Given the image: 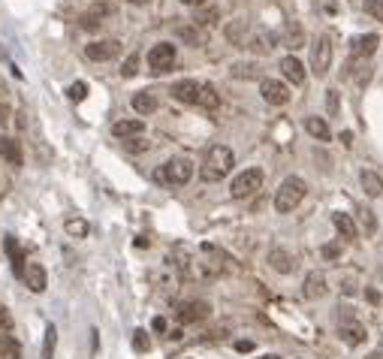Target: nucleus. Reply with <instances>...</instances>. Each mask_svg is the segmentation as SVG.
<instances>
[{
	"mask_svg": "<svg viewBox=\"0 0 383 359\" xmlns=\"http://www.w3.org/2000/svg\"><path fill=\"white\" fill-rule=\"evenodd\" d=\"M281 73H284L287 82H293V85H305V67H302L296 57H284L281 61Z\"/></svg>",
	"mask_w": 383,
	"mask_h": 359,
	"instance_id": "aec40b11",
	"label": "nucleus"
},
{
	"mask_svg": "<svg viewBox=\"0 0 383 359\" xmlns=\"http://www.w3.org/2000/svg\"><path fill=\"white\" fill-rule=\"evenodd\" d=\"M338 332H341V338H344V344H350V347L365 344V338H368V335H365V329H362V323L350 320V317H341Z\"/></svg>",
	"mask_w": 383,
	"mask_h": 359,
	"instance_id": "ddd939ff",
	"label": "nucleus"
},
{
	"mask_svg": "<svg viewBox=\"0 0 383 359\" xmlns=\"http://www.w3.org/2000/svg\"><path fill=\"white\" fill-rule=\"evenodd\" d=\"M151 326H154V332H163V329H166V320H163V317H154V323H151Z\"/></svg>",
	"mask_w": 383,
	"mask_h": 359,
	"instance_id": "37998d69",
	"label": "nucleus"
},
{
	"mask_svg": "<svg viewBox=\"0 0 383 359\" xmlns=\"http://www.w3.org/2000/svg\"><path fill=\"white\" fill-rule=\"evenodd\" d=\"M4 157L13 166H22V148H18L15 139H6V148H4Z\"/></svg>",
	"mask_w": 383,
	"mask_h": 359,
	"instance_id": "c756f323",
	"label": "nucleus"
},
{
	"mask_svg": "<svg viewBox=\"0 0 383 359\" xmlns=\"http://www.w3.org/2000/svg\"><path fill=\"white\" fill-rule=\"evenodd\" d=\"M0 332H13V314L0 305Z\"/></svg>",
	"mask_w": 383,
	"mask_h": 359,
	"instance_id": "4c0bfd02",
	"label": "nucleus"
},
{
	"mask_svg": "<svg viewBox=\"0 0 383 359\" xmlns=\"http://www.w3.org/2000/svg\"><path fill=\"white\" fill-rule=\"evenodd\" d=\"M124 148H127V151H133V154H139V151H148V139H142V136L124 139Z\"/></svg>",
	"mask_w": 383,
	"mask_h": 359,
	"instance_id": "f704fd0d",
	"label": "nucleus"
},
{
	"mask_svg": "<svg viewBox=\"0 0 383 359\" xmlns=\"http://www.w3.org/2000/svg\"><path fill=\"white\" fill-rule=\"evenodd\" d=\"M173 97L181 100V103L206 109V112H215V109L220 106V97L215 91V85L196 82V79H181V82H175L173 85Z\"/></svg>",
	"mask_w": 383,
	"mask_h": 359,
	"instance_id": "f257e3e1",
	"label": "nucleus"
},
{
	"mask_svg": "<svg viewBox=\"0 0 383 359\" xmlns=\"http://www.w3.org/2000/svg\"><path fill=\"white\" fill-rule=\"evenodd\" d=\"M121 55V43L118 39H97V43H88L85 46V57L88 61H97V64H103V61H112V57Z\"/></svg>",
	"mask_w": 383,
	"mask_h": 359,
	"instance_id": "6e6552de",
	"label": "nucleus"
},
{
	"mask_svg": "<svg viewBox=\"0 0 383 359\" xmlns=\"http://www.w3.org/2000/svg\"><path fill=\"white\" fill-rule=\"evenodd\" d=\"M245 48H250V52H254V55H269L271 48H275V34L260 31V34H254V36H248Z\"/></svg>",
	"mask_w": 383,
	"mask_h": 359,
	"instance_id": "dca6fc26",
	"label": "nucleus"
},
{
	"mask_svg": "<svg viewBox=\"0 0 383 359\" xmlns=\"http://www.w3.org/2000/svg\"><path fill=\"white\" fill-rule=\"evenodd\" d=\"M229 76H233V79H257V76H260V67L241 61V64H233V67H229Z\"/></svg>",
	"mask_w": 383,
	"mask_h": 359,
	"instance_id": "bb28decb",
	"label": "nucleus"
},
{
	"mask_svg": "<svg viewBox=\"0 0 383 359\" xmlns=\"http://www.w3.org/2000/svg\"><path fill=\"white\" fill-rule=\"evenodd\" d=\"M55 344H58V329L48 326L46 329V347H43V356L46 359H55Z\"/></svg>",
	"mask_w": 383,
	"mask_h": 359,
	"instance_id": "2f4dec72",
	"label": "nucleus"
},
{
	"mask_svg": "<svg viewBox=\"0 0 383 359\" xmlns=\"http://www.w3.org/2000/svg\"><path fill=\"white\" fill-rule=\"evenodd\" d=\"M88 97V85L85 82H73V85H69V100H76V103H79V100H85Z\"/></svg>",
	"mask_w": 383,
	"mask_h": 359,
	"instance_id": "e433bc0d",
	"label": "nucleus"
},
{
	"mask_svg": "<svg viewBox=\"0 0 383 359\" xmlns=\"http://www.w3.org/2000/svg\"><path fill=\"white\" fill-rule=\"evenodd\" d=\"M269 266L275 269V272H281V275H290L296 269L293 257H290V251H284V248H271V251H269Z\"/></svg>",
	"mask_w": 383,
	"mask_h": 359,
	"instance_id": "2eb2a0df",
	"label": "nucleus"
},
{
	"mask_svg": "<svg viewBox=\"0 0 383 359\" xmlns=\"http://www.w3.org/2000/svg\"><path fill=\"white\" fill-rule=\"evenodd\" d=\"M305 130L314 136V139H320V142H329V124L323 121V118H317V115H311V118H305Z\"/></svg>",
	"mask_w": 383,
	"mask_h": 359,
	"instance_id": "393cba45",
	"label": "nucleus"
},
{
	"mask_svg": "<svg viewBox=\"0 0 383 359\" xmlns=\"http://www.w3.org/2000/svg\"><path fill=\"white\" fill-rule=\"evenodd\" d=\"M4 148H6V136H0V157H4Z\"/></svg>",
	"mask_w": 383,
	"mask_h": 359,
	"instance_id": "de8ad7c7",
	"label": "nucleus"
},
{
	"mask_svg": "<svg viewBox=\"0 0 383 359\" xmlns=\"http://www.w3.org/2000/svg\"><path fill=\"white\" fill-rule=\"evenodd\" d=\"M260 359H281V356H275V353H266V356H260Z\"/></svg>",
	"mask_w": 383,
	"mask_h": 359,
	"instance_id": "09e8293b",
	"label": "nucleus"
},
{
	"mask_svg": "<svg viewBox=\"0 0 383 359\" xmlns=\"http://www.w3.org/2000/svg\"><path fill=\"white\" fill-rule=\"evenodd\" d=\"M305 191H308V184L302 182V178H296V175L284 178V182H281V187H278V194H275L278 215H290L293 208H299V203L305 199Z\"/></svg>",
	"mask_w": 383,
	"mask_h": 359,
	"instance_id": "7ed1b4c3",
	"label": "nucleus"
},
{
	"mask_svg": "<svg viewBox=\"0 0 383 359\" xmlns=\"http://www.w3.org/2000/svg\"><path fill=\"white\" fill-rule=\"evenodd\" d=\"M190 178H194V163H190L187 157H173L163 169H157L154 172V182L173 184V187H184Z\"/></svg>",
	"mask_w": 383,
	"mask_h": 359,
	"instance_id": "20e7f679",
	"label": "nucleus"
},
{
	"mask_svg": "<svg viewBox=\"0 0 383 359\" xmlns=\"http://www.w3.org/2000/svg\"><path fill=\"white\" fill-rule=\"evenodd\" d=\"M124 4H133V6H145V4H151V0H124Z\"/></svg>",
	"mask_w": 383,
	"mask_h": 359,
	"instance_id": "49530a36",
	"label": "nucleus"
},
{
	"mask_svg": "<svg viewBox=\"0 0 383 359\" xmlns=\"http://www.w3.org/2000/svg\"><path fill=\"white\" fill-rule=\"evenodd\" d=\"M260 94H263V100L269 106H287L290 103V88L281 85L278 79H263V82H260Z\"/></svg>",
	"mask_w": 383,
	"mask_h": 359,
	"instance_id": "9d476101",
	"label": "nucleus"
},
{
	"mask_svg": "<svg viewBox=\"0 0 383 359\" xmlns=\"http://www.w3.org/2000/svg\"><path fill=\"white\" fill-rule=\"evenodd\" d=\"M302 293H305V299L326 296V275H323V272H311V275L305 278V287H302Z\"/></svg>",
	"mask_w": 383,
	"mask_h": 359,
	"instance_id": "6ab92c4d",
	"label": "nucleus"
},
{
	"mask_svg": "<svg viewBox=\"0 0 383 359\" xmlns=\"http://www.w3.org/2000/svg\"><path fill=\"white\" fill-rule=\"evenodd\" d=\"M359 182H362V191H365L368 196H383V178L377 172L365 169V172L359 175Z\"/></svg>",
	"mask_w": 383,
	"mask_h": 359,
	"instance_id": "5701e85b",
	"label": "nucleus"
},
{
	"mask_svg": "<svg viewBox=\"0 0 383 359\" xmlns=\"http://www.w3.org/2000/svg\"><path fill=\"white\" fill-rule=\"evenodd\" d=\"M260 187H263V172L260 169H245V172H238L233 178V187H229V194L236 199H245L250 194H257Z\"/></svg>",
	"mask_w": 383,
	"mask_h": 359,
	"instance_id": "423d86ee",
	"label": "nucleus"
},
{
	"mask_svg": "<svg viewBox=\"0 0 383 359\" xmlns=\"http://www.w3.org/2000/svg\"><path fill=\"white\" fill-rule=\"evenodd\" d=\"M236 347H238V351H241V353H248V351H254V344H250V341H238Z\"/></svg>",
	"mask_w": 383,
	"mask_h": 359,
	"instance_id": "c03bdc74",
	"label": "nucleus"
},
{
	"mask_svg": "<svg viewBox=\"0 0 383 359\" xmlns=\"http://www.w3.org/2000/svg\"><path fill=\"white\" fill-rule=\"evenodd\" d=\"M139 73V55H130L127 61H124V67H121V76L124 79H133Z\"/></svg>",
	"mask_w": 383,
	"mask_h": 359,
	"instance_id": "72a5a7b5",
	"label": "nucleus"
},
{
	"mask_svg": "<svg viewBox=\"0 0 383 359\" xmlns=\"http://www.w3.org/2000/svg\"><path fill=\"white\" fill-rule=\"evenodd\" d=\"M133 347H136V351H148V347H151L148 335L142 332V329H136V335H133Z\"/></svg>",
	"mask_w": 383,
	"mask_h": 359,
	"instance_id": "58836bf2",
	"label": "nucleus"
},
{
	"mask_svg": "<svg viewBox=\"0 0 383 359\" xmlns=\"http://www.w3.org/2000/svg\"><path fill=\"white\" fill-rule=\"evenodd\" d=\"M332 64V36L329 34H320L311 46V69L317 76H326V69Z\"/></svg>",
	"mask_w": 383,
	"mask_h": 359,
	"instance_id": "39448f33",
	"label": "nucleus"
},
{
	"mask_svg": "<svg viewBox=\"0 0 383 359\" xmlns=\"http://www.w3.org/2000/svg\"><path fill=\"white\" fill-rule=\"evenodd\" d=\"M148 67L151 73H169L175 67V46L173 43H157L154 48L148 52Z\"/></svg>",
	"mask_w": 383,
	"mask_h": 359,
	"instance_id": "0eeeda50",
	"label": "nucleus"
},
{
	"mask_svg": "<svg viewBox=\"0 0 383 359\" xmlns=\"http://www.w3.org/2000/svg\"><path fill=\"white\" fill-rule=\"evenodd\" d=\"M377 46H380V36L377 34H362V36H356L354 43H350V57L368 61V57L377 52Z\"/></svg>",
	"mask_w": 383,
	"mask_h": 359,
	"instance_id": "9b49d317",
	"label": "nucleus"
},
{
	"mask_svg": "<svg viewBox=\"0 0 383 359\" xmlns=\"http://www.w3.org/2000/svg\"><path fill=\"white\" fill-rule=\"evenodd\" d=\"M326 109L332 115L338 112V91H326Z\"/></svg>",
	"mask_w": 383,
	"mask_h": 359,
	"instance_id": "ea45409f",
	"label": "nucleus"
},
{
	"mask_svg": "<svg viewBox=\"0 0 383 359\" xmlns=\"http://www.w3.org/2000/svg\"><path fill=\"white\" fill-rule=\"evenodd\" d=\"M356 221H359V226H362V233H365V236H375L377 221H375V212H371L368 205H356Z\"/></svg>",
	"mask_w": 383,
	"mask_h": 359,
	"instance_id": "a878e982",
	"label": "nucleus"
},
{
	"mask_svg": "<svg viewBox=\"0 0 383 359\" xmlns=\"http://www.w3.org/2000/svg\"><path fill=\"white\" fill-rule=\"evenodd\" d=\"M22 278H25V284H27V290H34V293H43L46 284H48V275H46V269L39 266V263H27Z\"/></svg>",
	"mask_w": 383,
	"mask_h": 359,
	"instance_id": "4468645a",
	"label": "nucleus"
},
{
	"mask_svg": "<svg viewBox=\"0 0 383 359\" xmlns=\"http://www.w3.org/2000/svg\"><path fill=\"white\" fill-rule=\"evenodd\" d=\"M287 39H290V48H299L302 43H305V36H302V31H299V25H296V22H290V25H287Z\"/></svg>",
	"mask_w": 383,
	"mask_h": 359,
	"instance_id": "473e14b6",
	"label": "nucleus"
},
{
	"mask_svg": "<svg viewBox=\"0 0 383 359\" xmlns=\"http://www.w3.org/2000/svg\"><path fill=\"white\" fill-rule=\"evenodd\" d=\"M323 257H326V260H338V257H341V248H338V245H323Z\"/></svg>",
	"mask_w": 383,
	"mask_h": 359,
	"instance_id": "a19ab883",
	"label": "nucleus"
},
{
	"mask_svg": "<svg viewBox=\"0 0 383 359\" xmlns=\"http://www.w3.org/2000/svg\"><path fill=\"white\" fill-rule=\"evenodd\" d=\"M9 115H13V112H9V106L0 103V127H6V124H9Z\"/></svg>",
	"mask_w": 383,
	"mask_h": 359,
	"instance_id": "79ce46f5",
	"label": "nucleus"
},
{
	"mask_svg": "<svg viewBox=\"0 0 383 359\" xmlns=\"http://www.w3.org/2000/svg\"><path fill=\"white\" fill-rule=\"evenodd\" d=\"M130 103H133V109H136L139 115H151L157 109V97L151 94V91H139V94H133Z\"/></svg>",
	"mask_w": 383,
	"mask_h": 359,
	"instance_id": "b1692460",
	"label": "nucleus"
},
{
	"mask_svg": "<svg viewBox=\"0 0 383 359\" xmlns=\"http://www.w3.org/2000/svg\"><path fill=\"white\" fill-rule=\"evenodd\" d=\"M181 4H187V6H203V4H208V0H181Z\"/></svg>",
	"mask_w": 383,
	"mask_h": 359,
	"instance_id": "a18cd8bd",
	"label": "nucleus"
},
{
	"mask_svg": "<svg viewBox=\"0 0 383 359\" xmlns=\"http://www.w3.org/2000/svg\"><path fill=\"white\" fill-rule=\"evenodd\" d=\"M0 359H22V344L13 332H0Z\"/></svg>",
	"mask_w": 383,
	"mask_h": 359,
	"instance_id": "4be33fe9",
	"label": "nucleus"
},
{
	"mask_svg": "<svg viewBox=\"0 0 383 359\" xmlns=\"http://www.w3.org/2000/svg\"><path fill=\"white\" fill-rule=\"evenodd\" d=\"M332 224H335V229L344 238H356V233H359V226H356V221L350 215H344V212H332Z\"/></svg>",
	"mask_w": 383,
	"mask_h": 359,
	"instance_id": "412c9836",
	"label": "nucleus"
},
{
	"mask_svg": "<svg viewBox=\"0 0 383 359\" xmlns=\"http://www.w3.org/2000/svg\"><path fill=\"white\" fill-rule=\"evenodd\" d=\"M215 22H217V9H199L196 18H194V25H199L203 31H206V27H211Z\"/></svg>",
	"mask_w": 383,
	"mask_h": 359,
	"instance_id": "7c9ffc66",
	"label": "nucleus"
},
{
	"mask_svg": "<svg viewBox=\"0 0 383 359\" xmlns=\"http://www.w3.org/2000/svg\"><path fill=\"white\" fill-rule=\"evenodd\" d=\"M365 13L371 18H377V22H383V0H365Z\"/></svg>",
	"mask_w": 383,
	"mask_h": 359,
	"instance_id": "c9c22d12",
	"label": "nucleus"
},
{
	"mask_svg": "<svg viewBox=\"0 0 383 359\" xmlns=\"http://www.w3.org/2000/svg\"><path fill=\"white\" fill-rule=\"evenodd\" d=\"M208 314H211V305L203 302V299H187V302H181L178 311H175V317L181 323H199V320H206Z\"/></svg>",
	"mask_w": 383,
	"mask_h": 359,
	"instance_id": "1a4fd4ad",
	"label": "nucleus"
},
{
	"mask_svg": "<svg viewBox=\"0 0 383 359\" xmlns=\"http://www.w3.org/2000/svg\"><path fill=\"white\" fill-rule=\"evenodd\" d=\"M109 15H115V6H112V4H94V6H90L88 13L82 15V27H85V31H97V27L103 25Z\"/></svg>",
	"mask_w": 383,
	"mask_h": 359,
	"instance_id": "f8f14e48",
	"label": "nucleus"
},
{
	"mask_svg": "<svg viewBox=\"0 0 383 359\" xmlns=\"http://www.w3.org/2000/svg\"><path fill=\"white\" fill-rule=\"evenodd\" d=\"M64 229L73 238H85L88 236V221H82V217H69V221L64 224Z\"/></svg>",
	"mask_w": 383,
	"mask_h": 359,
	"instance_id": "c85d7f7f",
	"label": "nucleus"
},
{
	"mask_svg": "<svg viewBox=\"0 0 383 359\" xmlns=\"http://www.w3.org/2000/svg\"><path fill=\"white\" fill-rule=\"evenodd\" d=\"M236 166V154L233 148L227 145H211L206 157H203V166H199V178H203L206 184H215V182H224V178L233 172Z\"/></svg>",
	"mask_w": 383,
	"mask_h": 359,
	"instance_id": "f03ea898",
	"label": "nucleus"
},
{
	"mask_svg": "<svg viewBox=\"0 0 383 359\" xmlns=\"http://www.w3.org/2000/svg\"><path fill=\"white\" fill-rule=\"evenodd\" d=\"M175 34H178L181 39H184L187 46H194V48L206 46V36H208V34H206L199 25H178V27H175Z\"/></svg>",
	"mask_w": 383,
	"mask_h": 359,
	"instance_id": "a211bd4d",
	"label": "nucleus"
},
{
	"mask_svg": "<svg viewBox=\"0 0 383 359\" xmlns=\"http://www.w3.org/2000/svg\"><path fill=\"white\" fill-rule=\"evenodd\" d=\"M245 31H248V25H245V22H236V25H229V27H227V36H229V43H236V46H241V48H245V43H248Z\"/></svg>",
	"mask_w": 383,
	"mask_h": 359,
	"instance_id": "cd10ccee",
	"label": "nucleus"
},
{
	"mask_svg": "<svg viewBox=\"0 0 383 359\" xmlns=\"http://www.w3.org/2000/svg\"><path fill=\"white\" fill-rule=\"evenodd\" d=\"M142 130H145V121H142V118H127V121H118V124L112 127V133H115L118 139L142 136Z\"/></svg>",
	"mask_w": 383,
	"mask_h": 359,
	"instance_id": "f3484780",
	"label": "nucleus"
}]
</instances>
